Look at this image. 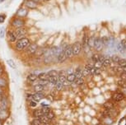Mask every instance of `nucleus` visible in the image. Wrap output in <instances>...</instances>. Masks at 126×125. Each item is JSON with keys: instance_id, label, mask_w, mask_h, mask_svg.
Returning <instances> with one entry per match:
<instances>
[{"instance_id": "33", "label": "nucleus", "mask_w": 126, "mask_h": 125, "mask_svg": "<svg viewBox=\"0 0 126 125\" xmlns=\"http://www.w3.org/2000/svg\"><path fill=\"white\" fill-rule=\"evenodd\" d=\"M101 40H102V43H103L104 47H107L108 46V43H109V37L103 36L101 38Z\"/></svg>"}, {"instance_id": "21", "label": "nucleus", "mask_w": 126, "mask_h": 125, "mask_svg": "<svg viewBox=\"0 0 126 125\" xmlns=\"http://www.w3.org/2000/svg\"><path fill=\"white\" fill-rule=\"evenodd\" d=\"M33 88H34V91L35 92H41V91H43L45 90V86L38 83L36 85H35Z\"/></svg>"}, {"instance_id": "53", "label": "nucleus", "mask_w": 126, "mask_h": 125, "mask_svg": "<svg viewBox=\"0 0 126 125\" xmlns=\"http://www.w3.org/2000/svg\"><path fill=\"white\" fill-rule=\"evenodd\" d=\"M2 95H3V91H2L1 87H0V96H2Z\"/></svg>"}, {"instance_id": "56", "label": "nucleus", "mask_w": 126, "mask_h": 125, "mask_svg": "<svg viewBox=\"0 0 126 125\" xmlns=\"http://www.w3.org/2000/svg\"><path fill=\"white\" fill-rule=\"evenodd\" d=\"M97 125H104V124H98Z\"/></svg>"}, {"instance_id": "44", "label": "nucleus", "mask_w": 126, "mask_h": 125, "mask_svg": "<svg viewBox=\"0 0 126 125\" xmlns=\"http://www.w3.org/2000/svg\"><path fill=\"white\" fill-rule=\"evenodd\" d=\"M32 1L35 2V3H36V4H38V5H39L40 7V6H43L44 4H45V3H46L44 0H32Z\"/></svg>"}, {"instance_id": "54", "label": "nucleus", "mask_w": 126, "mask_h": 125, "mask_svg": "<svg viewBox=\"0 0 126 125\" xmlns=\"http://www.w3.org/2000/svg\"><path fill=\"white\" fill-rule=\"evenodd\" d=\"M5 1V0H0V3H3V2Z\"/></svg>"}, {"instance_id": "1", "label": "nucleus", "mask_w": 126, "mask_h": 125, "mask_svg": "<svg viewBox=\"0 0 126 125\" xmlns=\"http://www.w3.org/2000/svg\"><path fill=\"white\" fill-rule=\"evenodd\" d=\"M9 27L11 29H17L23 27H27V19H22V18L16 17L13 16L9 21Z\"/></svg>"}, {"instance_id": "26", "label": "nucleus", "mask_w": 126, "mask_h": 125, "mask_svg": "<svg viewBox=\"0 0 126 125\" xmlns=\"http://www.w3.org/2000/svg\"><path fill=\"white\" fill-rule=\"evenodd\" d=\"M58 81H59L58 77H49L48 79L49 83H51L53 85H55L57 82H58Z\"/></svg>"}, {"instance_id": "4", "label": "nucleus", "mask_w": 126, "mask_h": 125, "mask_svg": "<svg viewBox=\"0 0 126 125\" xmlns=\"http://www.w3.org/2000/svg\"><path fill=\"white\" fill-rule=\"evenodd\" d=\"M14 32H15L17 40L22 39V38H24V37H27V35L28 34V28L27 27L17 28V29L14 30Z\"/></svg>"}, {"instance_id": "6", "label": "nucleus", "mask_w": 126, "mask_h": 125, "mask_svg": "<svg viewBox=\"0 0 126 125\" xmlns=\"http://www.w3.org/2000/svg\"><path fill=\"white\" fill-rule=\"evenodd\" d=\"M6 36H7V38H8V41H9V43H11V44H15L16 41H17L16 34H15V32H14V30L11 29V28L6 31Z\"/></svg>"}, {"instance_id": "8", "label": "nucleus", "mask_w": 126, "mask_h": 125, "mask_svg": "<svg viewBox=\"0 0 126 125\" xmlns=\"http://www.w3.org/2000/svg\"><path fill=\"white\" fill-rule=\"evenodd\" d=\"M104 48L103 43H102V40L101 37L100 36H96V39H95V42H94V49H96L97 52L101 51Z\"/></svg>"}, {"instance_id": "2", "label": "nucleus", "mask_w": 126, "mask_h": 125, "mask_svg": "<svg viewBox=\"0 0 126 125\" xmlns=\"http://www.w3.org/2000/svg\"><path fill=\"white\" fill-rule=\"evenodd\" d=\"M31 43H32V41H31L30 38H28V37L19 39L15 43V50L17 52L24 51Z\"/></svg>"}, {"instance_id": "7", "label": "nucleus", "mask_w": 126, "mask_h": 125, "mask_svg": "<svg viewBox=\"0 0 126 125\" xmlns=\"http://www.w3.org/2000/svg\"><path fill=\"white\" fill-rule=\"evenodd\" d=\"M82 44L79 41H76L72 44V50H73V56H78L80 55V53L82 52Z\"/></svg>"}, {"instance_id": "15", "label": "nucleus", "mask_w": 126, "mask_h": 125, "mask_svg": "<svg viewBox=\"0 0 126 125\" xmlns=\"http://www.w3.org/2000/svg\"><path fill=\"white\" fill-rule=\"evenodd\" d=\"M32 96H33L34 100L36 101V102H38V101L41 100L42 99L45 97V94L42 92V91H41V92H35V94H33Z\"/></svg>"}, {"instance_id": "49", "label": "nucleus", "mask_w": 126, "mask_h": 125, "mask_svg": "<svg viewBox=\"0 0 126 125\" xmlns=\"http://www.w3.org/2000/svg\"><path fill=\"white\" fill-rule=\"evenodd\" d=\"M121 91H122L121 93H122L125 96H126V87H125V88H122V89H121Z\"/></svg>"}, {"instance_id": "17", "label": "nucleus", "mask_w": 126, "mask_h": 125, "mask_svg": "<svg viewBox=\"0 0 126 125\" xmlns=\"http://www.w3.org/2000/svg\"><path fill=\"white\" fill-rule=\"evenodd\" d=\"M44 113L43 111L41 110V109H38V110H34L33 112V116H34L35 119H39V118L44 116Z\"/></svg>"}, {"instance_id": "46", "label": "nucleus", "mask_w": 126, "mask_h": 125, "mask_svg": "<svg viewBox=\"0 0 126 125\" xmlns=\"http://www.w3.org/2000/svg\"><path fill=\"white\" fill-rule=\"evenodd\" d=\"M120 44H121V45H122L123 49H125V51L126 52V40H122V41H120Z\"/></svg>"}, {"instance_id": "11", "label": "nucleus", "mask_w": 126, "mask_h": 125, "mask_svg": "<svg viewBox=\"0 0 126 125\" xmlns=\"http://www.w3.org/2000/svg\"><path fill=\"white\" fill-rule=\"evenodd\" d=\"M8 102L7 98L3 95L0 96V107L3 110H6L7 108H8Z\"/></svg>"}, {"instance_id": "12", "label": "nucleus", "mask_w": 126, "mask_h": 125, "mask_svg": "<svg viewBox=\"0 0 126 125\" xmlns=\"http://www.w3.org/2000/svg\"><path fill=\"white\" fill-rule=\"evenodd\" d=\"M58 79L59 81L63 83L66 80H67V72H66L65 70H61L59 72V75H58Z\"/></svg>"}, {"instance_id": "24", "label": "nucleus", "mask_w": 126, "mask_h": 125, "mask_svg": "<svg viewBox=\"0 0 126 125\" xmlns=\"http://www.w3.org/2000/svg\"><path fill=\"white\" fill-rule=\"evenodd\" d=\"M75 79H76V76H75L74 72H73V73L67 75V80L70 82V83H72V82H74Z\"/></svg>"}, {"instance_id": "41", "label": "nucleus", "mask_w": 126, "mask_h": 125, "mask_svg": "<svg viewBox=\"0 0 126 125\" xmlns=\"http://www.w3.org/2000/svg\"><path fill=\"white\" fill-rule=\"evenodd\" d=\"M7 86V81L3 77H0V87H5Z\"/></svg>"}, {"instance_id": "3", "label": "nucleus", "mask_w": 126, "mask_h": 125, "mask_svg": "<svg viewBox=\"0 0 126 125\" xmlns=\"http://www.w3.org/2000/svg\"><path fill=\"white\" fill-rule=\"evenodd\" d=\"M29 13H30V11L22 4V5L19 6L17 9L16 10L14 16H16V17L22 18V19H27L28 15H29Z\"/></svg>"}, {"instance_id": "48", "label": "nucleus", "mask_w": 126, "mask_h": 125, "mask_svg": "<svg viewBox=\"0 0 126 125\" xmlns=\"http://www.w3.org/2000/svg\"><path fill=\"white\" fill-rule=\"evenodd\" d=\"M30 105L32 107H35L37 105V102L36 101H30Z\"/></svg>"}, {"instance_id": "32", "label": "nucleus", "mask_w": 126, "mask_h": 125, "mask_svg": "<svg viewBox=\"0 0 126 125\" xmlns=\"http://www.w3.org/2000/svg\"><path fill=\"white\" fill-rule=\"evenodd\" d=\"M103 106L106 108V110H111V109H114V105L112 103L110 102H106L103 105Z\"/></svg>"}, {"instance_id": "13", "label": "nucleus", "mask_w": 126, "mask_h": 125, "mask_svg": "<svg viewBox=\"0 0 126 125\" xmlns=\"http://www.w3.org/2000/svg\"><path fill=\"white\" fill-rule=\"evenodd\" d=\"M56 59H57V62L59 63H63L67 59V58H66V56L64 55V52H63V49L59 53V55H57V57H56Z\"/></svg>"}, {"instance_id": "51", "label": "nucleus", "mask_w": 126, "mask_h": 125, "mask_svg": "<svg viewBox=\"0 0 126 125\" xmlns=\"http://www.w3.org/2000/svg\"><path fill=\"white\" fill-rule=\"evenodd\" d=\"M122 69H123V72H125V73H126V66H125V67H123V68H122Z\"/></svg>"}, {"instance_id": "50", "label": "nucleus", "mask_w": 126, "mask_h": 125, "mask_svg": "<svg viewBox=\"0 0 126 125\" xmlns=\"http://www.w3.org/2000/svg\"><path fill=\"white\" fill-rule=\"evenodd\" d=\"M121 77H122V79L123 80H125V81L126 82V73H121Z\"/></svg>"}, {"instance_id": "22", "label": "nucleus", "mask_w": 126, "mask_h": 125, "mask_svg": "<svg viewBox=\"0 0 126 125\" xmlns=\"http://www.w3.org/2000/svg\"><path fill=\"white\" fill-rule=\"evenodd\" d=\"M95 39H96V36L95 35H92V36H89V40H88V45L91 49L94 48V42H95Z\"/></svg>"}, {"instance_id": "43", "label": "nucleus", "mask_w": 126, "mask_h": 125, "mask_svg": "<svg viewBox=\"0 0 126 125\" xmlns=\"http://www.w3.org/2000/svg\"><path fill=\"white\" fill-rule=\"evenodd\" d=\"M117 49H118V51L120 52V53H122V54L125 53V49H123V47H122V45H121L120 43H118L117 44Z\"/></svg>"}, {"instance_id": "38", "label": "nucleus", "mask_w": 126, "mask_h": 125, "mask_svg": "<svg viewBox=\"0 0 126 125\" xmlns=\"http://www.w3.org/2000/svg\"><path fill=\"white\" fill-rule=\"evenodd\" d=\"M74 82L78 86H80V85H82L84 83V79H83V77H80V78H76Z\"/></svg>"}, {"instance_id": "55", "label": "nucleus", "mask_w": 126, "mask_h": 125, "mask_svg": "<svg viewBox=\"0 0 126 125\" xmlns=\"http://www.w3.org/2000/svg\"><path fill=\"white\" fill-rule=\"evenodd\" d=\"M44 1H45V2H50L51 0H44Z\"/></svg>"}, {"instance_id": "9", "label": "nucleus", "mask_w": 126, "mask_h": 125, "mask_svg": "<svg viewBox=\"0 0 126 125\" xmlns=\"http://www.w3.org/2000/svg\"><path fill=\"white\" fill-rule=\"evenodd\" d=\"M37 49H38L37 44H35V43H31L29 45L27 46V48L24 51L28 55H34V54L35 53V51L37 50Z\"/></svg>"}, {"instance_id": "20", "label": "nucleus", "mask_w": 126, "mask_h": 125, "mask_svg": "<svg viewBox=\"0 0 126 125\" xmlns=\"http://www.w3.org/2000/svg\"><path fill=\"white\" fill-rule=\"evenodd\" d=\"M74 74L76 76V78H80V77H84L83 76V72H82V69H81L80 68H78L75 69Z\"/></svg>"}, {"instance_id": "30", "label": "nucleus", "mask_w": 126, "mask_h": 125, "mask_svg": "<svg viewBox=\"0 0 126 125\" xmlns=\"http://www.w3.org/2000/svg\"><path fill=\"white\" fill-rule=\"evenodd\" d=\"M7 19V15L5 13H0V24H3L6 22Z\"/></svg>"}, {"instance_id": "23", "label": "nucleus", "mask_w": 126, "mask_h": 125, "mask_svg": "<svg viewBox=\"0 0 126 125\" xmlns=\"http://www.w3.org/2000/svg\"><path fill=\"white\" fill-rule=\"evenodd\" d=\"M39 119L41 120V122L43 123V124H50L51 119H49V118L46 116V115H44V116L40 117V118H39Z\"/></svg>"}, {"instance_id": "47", "label": "nucleus", "mask_w": 126, "mask_h": 125, "mask_svg": "<svg viewBox=\"0 0 126 125\" xmlns=\"http://www.w3.org/2000/svg\"><path fill=\"white\" fill-rule=\"evenodd\" d=\"M105 56L104 55H99V62L101 63H103V62H104V60H105Z\"/></svg>"}, {"instance_id": "40", "label": "nucleus", "mask_w": 126, "mask_h": 125, "mask_svg": "<svg viewBox=\"0 0 126 125\" xmlns=\"http://www.w3.org/2000/svg\"><path fill=\"white\" fill-rule=\"evenodd\" d=\"M118 64L121 68L125 67V66H126V59H125V58H120V61L118 62Z\"/></svg>"}, {"instance_id": "39", "label": "nucleus", "mask_w": 126, "mask_h": 125, "mask_svg": "<svg viewBox=\"0 0 126 125\" xmlns=\"http://www.w3.org/2000/svg\"><path fill=\"white\" fill-rule=\"evenodd\" d=\"M92 62L94 63H96L97 62H99V55H97V54H95L92 56Z\"/></svg>"}, {"instance_id": "35", "label": "nucleus", "mask_w": 126, "mask_h": 125, "mask_svg": "<svg viewBox=\"0 0 126 125\" xmlns=\"http://www.w3.org/2000/svg\"><path fill=\"white\" fill-rule=\"evenodd\" d=\"M41 110L43 111V113H44V114H45V115H46L49 112H50V111H51L50 108H49L48 105H47V106H43V108H41Z\"/></svg>"}, {"instance_id": "34", "label": "nucleus", "mask_w": 126, "mask_h": 125, "mask_svg": "<svg viewBox=\"0 0 126 125\" xmlns=\"http://www.w3.org/2000/svg\"><path fill=\"white\" fill-rule=\"evenodd\" d=\"M117 84H118V86H120L121 87V88H125V87H126V82L125 81V80H123V79L119 80Z\"/></svg>"}, {"instance_id": "37", "label": "nucleus", "mask_w": 126, "mask_h": 125, "mask_svg": "<svg viewBox=\"0 0 126 125\" xmlns=\"http://www.w3.org/2000/svg\"><path fill=\"white\" fill-rule=\"evenodd\" d=\"M54 86H55V89H56V90H58V91H61L62 89H63V83L60 82L59 81H58V82H57Z\"/></svg>"}, {"instance_id": "29", "label": "nucleus", "mask_w": 126, "mask_h": 125, "mask_svg": "<svg viewBox=\"0 0 126 125\" xmlns=\"http://www.w3.org/2000/svg\"><path fill=\"white\" fill-rule=\"evenodd\" d=\"M111 63V59L110 58H105V60L103 63H102V65L104 66V67H108V66H110Z\"/></svg>"}, {"instance_id": "19", "label": "nucleus", "mask_w": 126, "mask_h": 125, "mask_svg": "<svg viewBox=\"0 0 126 125\" xmlns=\"http://www.w3.org/2000/svg\"><path fill=\"white\" fill-rule=\"evenodd\" d=\"M27 80L31 82H34L38 80V75L35 73H30L27 76Z\"/></svg>"}, {"instance_id": "27", "label": "nucleus", "mask_w": 126, "mask_h": 125, "mask_svg": "<svg viewBox=\"0 0 126 125\" xmlns=\"http://www.w3.org/2000/svg\"><path fill=\"white\" fill-rule=\"evenodd\" d=\"M31 125H45L40 119H34L31 122Z\"/></svg>"}, {"instance_id": "16", "label": "nucleus", "mask_w": 126, "mask_h": 125, "mask_svg": "<svg viewBox=\"0 0 126 125\" xmlns=\"http://www.w3.org/2000/svg\"><path fill=\"white\" fill-rule=\"evenodd\" d=\"M46 51V49L45 48H39V47H38L37 50L35 51V53L34 55L35 57H41V56H44Z\"/></svg>"}, {"instance_id": "45", "label": "nucleus", "mask_w": 126, "mask_h": 125, "mask_svg": "<svg viewBox=\"0 0 126 125\" xmlns=\"http://www.w3.org/2000/svg\"><path fill=\"white\" fill-rule=\"evenodd\" d=\"M46 116L49 118V119H53L54 117H55V115H54V114L52 111H50V112H49L48 114H46Z\"/></svg>"}, {"instance_id": "31", "label": "nucleus", "mask_w": 126, "mask_h": 125, "mask_svg": "<svg viewBox=\"0 0 126 125\" xmlns=\"http://www.w3.org/2000/svg\"><path fill=\"white\" fill-rule=\"evenodd\" d=\"M110 59H111V62L115 63H118V62H119V61H120V58L119 57L118 55H113L110 57Z\"/></svg>"}, {"instance_id": "36", "label": "nucleus", "mask_w": 126, "mask_h": 125, "mask_svg": "<svg viewBox=\"0 0 126 125\" xmlns=\"http://www.w3.org/2000/svg\"><path fill=\"white\" fill-rule=\"evenodd\" d=\"M7 63H8V64L12 68H13V69H15V68H16V63H15V62H14L13 59H8V61H7Z\"/></svg>"}, {"instance_id": "57", "label": "nucleus", "mask_w": 126, "mask_h": 125, "mask_svg": "<svg viewBox=\"0 0 126 125\" xmlns=\"http://www.w3.org/2000/svg\"><path fill=\"white\" fill-rule=\"evenodd\" d=\"M0 125H1V122H0Z\"/></svg>"}, {"instance_id": "52", "label": "nucleus", "mask_w": 126, "mask_h": 125, "mask_svg": "<svg viewBox=\"0 0 126 125\" xmlns=\"http://www.w3.org/2000/svg\"><path fill=\"white\" fill-rule=\"evenodd\" d=\"M3 68L0 66V74H2L3 73Z\"/></svg>"}, {"instance_id": "5", "label": "nucleus", "mask_w": 126, "mask_h": 125, "mask_svg": "<svg viewBox=\"0 0 126 125\" xmlns=\"http://www.w3.org/2000/svg\"><path fill=\"white\" fill-rule=\"evenodd\" d=\"M22 5L26 7L28 10H39L40 6L33 2L32 0H23L22 1Z\"/></svg>"}, {"instance_id": "14", "label": "nucleus", "mask_w": 126, "mask_h": 125, "mask_svg": "<svg viewBox=\"0 0 126 125\" xmlns=\"http://www.w3.org/2000/svg\"><path fill=\"white\" fill-rule=\"evenodd\" d=\"M124 98H125V96H124L123 94L120 93V92H116L112 96V100L114 101H115V102L121 101Z\"/></svg>"}, {"instance_id": "25", "label": "nucleus", "mask_w": 126, "mask_h": 125, "mask_svg": "<svg viewBox=\"0 0 126 125\" xmlns=\"http://www.w3.org/2000/svg\"><path fill=\"white\" fill-rule=\"evenodd\" d=\"M47 74L49 75V77H58L59 75V72L57 70H54V69H52V70H49Z\"/></svg>"}, {"instance_id": "42", "label": "nucleus", "mask_w": 126, "mask_h": 125, "mask_svg": "<svg viewBox=\"0 0 126 125\" xmlns=\"http://www.w3.org/2000/svg\"><path fill=\"white\" fill-rule=\"evenodd\" d=\"M5 35H6V30H5V29H4L3 27L0 28V38H1V39L4 38Z\"/></svg>"}, {"instance_id": "18", "label": "nucleus", "mask_w": 126, "mask_h": 125, "mask_svg": "<svg viewBox=\"0 0 126 125\" xmlns=\"http://www.w3.org/2000/svg\"><path fill=\"white\" fill-rule=\"evenodd\" d=\"M38 79L40 81H48L49 75L47 74V72H40L38 74Z\"/></svg>"}, {"instance_id": "28", "label": "nucleus", "mask_w": 126, "mask_h": 125, "mask_svg": "<svg viewBox=\"0 0 126 125\" xmlns=\"http://www.w3.org/2000/svg\"><path fill=\"white\" fill-rule=\"evenodd\" d=\"M7 113H6V110H4L0 107V119L2 120H4L7 118Z\"/></svg>"}, {"instance_id": "10", "label": "nucleus", "mask_w": 126, "mask_h": 125, "mask_svg": "<svg viewBox=\"0 0 126 125\" xmlns=\"http://www.w3.org/2000/svg\"><path fill=\"white\" fill-rule=\"evenodd\" d=\"M63 52L67 58H71L73 57V50H72V44H68L67 46L63 49Z\"/></svg>"}]
</instances>
